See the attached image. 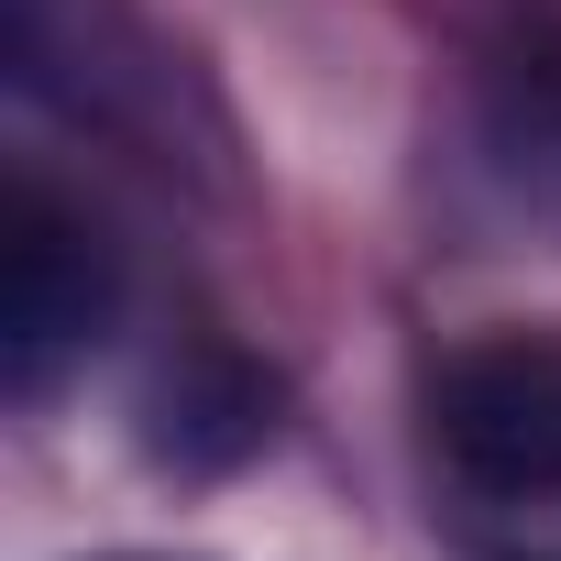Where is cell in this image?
I'll return each mask as SVG.
<instances>
[{
	"label": "cell",
	"mask_w": 561,
	"mask_h": 561,
	"mask_svg": "<svg viewBox=\"0 0 561 561\" xmlns=\"http://www.w3.org/2000/svg\"><path fill=\"white\" fill-rule=\"evenodd\" d=\"M430 440L484 495H561V342L484 331L430 375Z\"/></svg>",
	"instance_id": "cell-1"
},
{
	"label": "cell",
	"mask_w": 561,
	"mask_h": 561,
	"mask_svg": "<svg viewBox=\"0 0 561 561\" xmlns=\"http://www.w3.org/2000/svg\"><path fill=\"white\" fill-rule=\"evenodd\" d=\"M122 309V264L111 242L56 209L45 187L12 198V242H0V386L12 397H45Z\"/></svg>",
	"instance_id": "cell-2"
},
{
	"label": "cell",
	"mask_w": 561,
	"mask_h": 561,
	"mask_svg": "<svg viewBox=\"0 0 561 561\" xmlns=\"http://www.w3.org/2000/svg\"><path fill=\"white\" fill-rule=\"evenodd\" d=\"M495 89H506V111H495V144H506V165H528V176H561V56H517Z\"/></svg>",
	"instance_id": "cell-4"
},
{
	"label": "cell",
	"mask_w": 561,
	"mask_h": 561,
	"mask_svg": "<svg viewBox=\"0 0 561 561\" xmlns=\"http://www.w3.org/2000/svg\"><path fill=\"white\" fill-rule=\"evenodd\" d=\"M264 430H275V375H253L242 353H187L165 386H154V462H176V473H220V462H242V451H264Z\"/></svg>",
	"instance_id": "cell-3"
}]
</instances>
